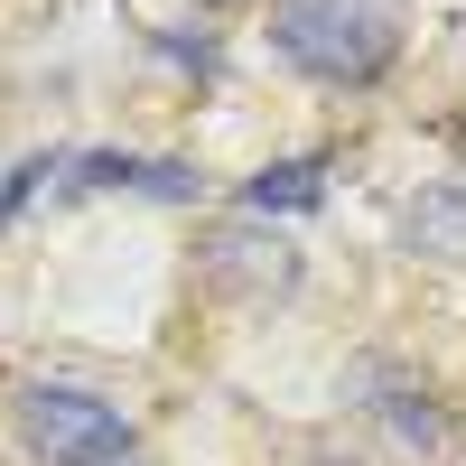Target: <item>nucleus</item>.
<instances>
[{"instance_id":"f257e3e1","label":"nucleus","mask_w":466,"mask_h":466,"mask_svg":"<svg viewBox=\"0 0 466 466\" xmlns=\"http://www.w3.org/2000/svg\"><path fill=\"white\" fill-rule=\"evenodd\" d=\"M410 47L401 0H270V56L327 94H373Z\"/></svg>"},{"instance_id":"f03ea898","label":"nucleus","mask_w":466,"mask_h":466,"mask_svg":"<svg viewBox=\"0 0 466 466\" xmlns=\"http://www.w3.org/2000/svg\"><path fill=\"white\" fill-rule=\"evenodd\" d=\"M10 420H19V448L37 466H131V448H140L122 401L85 392V382H19Z\"/></svg>"},{"instance_id":"7ed1b4c3","label":"nucleus","mask_w":466,"mask_h":466,"mask_svg":"<svg viewBox=\"0 0 466 466\" xmlns=\"http://www.w3.org/2000/svg\"><path fill=\"white\" fill-rule=\"evenodd\" d=\"M197 270H206V289L243 299V308H270V299H289V289H299V252L280 243V233H261V215L215 224L206 243H197Z\"/></svg>"},{"instance_id":"20e7f679","label":"nucleus","mask_w":466,"mask_h":466,"mask_svg":"<svg viewBox=\"0 0 466 466\" xmlns=\"http://www.w3.org/2000/svg\"><path fill=\"white\" fill-rule=\"evenodd\" d=\"M75 187H103V197H159V206H197L206 177L187 159H131V149H85L75 159Z\"/></svg>"},{"instance_id":"39448f33","label":"nucleus","mask_w":466,"mask_h":466,"mask_svg":"<svg viewBox=\"0 0 466 466\" xmlns=\"http://www.w3.org/2000/svg\"><path fill=\"white\" fill-rule=\"evenodd\" d=\"M401 252L410 261H466V187H420L401 206Z\"/></svg>"},{"instance_id":"423d86ee","label":"nucleus","mask_w":466,"mask_h":466,"mask_svg":"<svg viewBox=\"0 0 466 466\" xmlns=\"http://www.w3.org/2000/svg\"><path fill=\"white\" fill-rule=\"evenodd\" d=\"M327 206V159H270L261 177H243V215H318Z\"/></svg>"},{"instance_id":"0eeeda50","label":"nucleus","mask_w":466,"mask_h":466,"mask_svg":"<svg viewBox=\"0 0 466 466\" xmlns=\"http://www.w3.org/2000/svg\"><path fill=\"white\" fill-rule=\"evenodd\" d=\"M373 410H382V430H392L410 457H439V448H448V410H439L430 392H410V382H392Z\"/></svg>"},{"instance_id":"6e6552de","label":"nucleus","mask_w":466,"mask_h":466,"mask_svg":"<svg viewBox=\"0 0 466 466\" xmlns=\"http://www.w3.org/2000/svg\"><path fill=\"white\" fill-rule=\"evenodd\" d=\"M56 168H66V159H19V168H10V187H0V224H10V215H19V206H28Z\"/></svg>"},{"instance_id":"1a4fd4ad","label":"nucleus","mask_w":466,"mask_h":466,"mask_svg":"<svg viewBox=\"0 0 466 466\" xmlns=\"http://www.w3.org/2000/svg\"><path fill=\"white\" fill-rule=\"evenodd\" d=\"M206 10H224V0H206Z\"/></svg>"}]
</instances>
